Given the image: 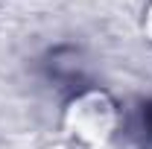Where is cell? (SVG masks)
<instances>
[{"label": "cell", "instance_id": "6da1fadb", "mask_svg": "<svg viewBox=\"0 0 152 149\" xmlns=\"http://www.w3.org/2000/svg\"><path fill=\"white\" fill-rule=\"evenodd\" d=\"M146 123H149V129H152V105L146 108Z\"/></svg>", "mask_w": 152, "mask_h": 149}]
</instances>
